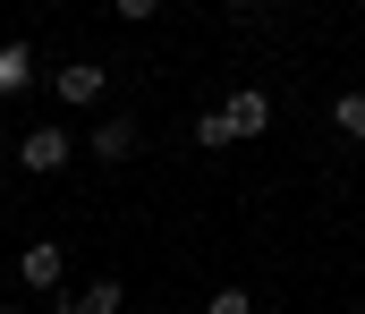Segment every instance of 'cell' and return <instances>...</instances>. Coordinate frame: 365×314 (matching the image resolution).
Masks as SVG:
<instances>
[{"label": "cell", "mask_w": 365, "mask_h": 314, "mask_svg": "<svg viewBox=\"0 0 365 314\" xmlns=\"http://www.w3.org/2000/svg\"><path fill=\"white\" fill-rule=\"evenodd\" d=\"M221 9H264V0H221Z\"/></svg>", "instance_id": "obj_11"}, {"label": "cell", "mask_w": 365, "mask_h": 314, "mask_svg": "<svg viewBox=\"0 0 365 314\" xmlns=\"http://www.w3.org/2000/svg\"><path fill=\"white\" fill-rule=\"evenodd\" d=\"M136 153V119H102L93 127V162H128Z\"/></svg>", "instance_id": "obj_6"}, {"label": "cell", "mask_w": 365, "mask_h": 314, "mask_svg": "<svg viewBox=\"0 0 365 314\" xmlns=\"http://www.w3.org/2000/svg\"><path fill=\"white\" fill-rule=\"evenodd\" d=\"M51 94H60L68 110H93L102 94H110V77H102V60H68V68L51 77Z\"/></svg>", "instance_id": "obj_2"}, {"label": "cell", "mask_w": 365, "mask_h": 314, "mask_svg": "<svg viewBox=\"0 0 365 314\" xmlns=\"http://www.w3.org/2000/svg\"><path fill=\"white\" fill-rule=\"evenodd\" d=\"M119 298H128L119 281H86V289H68V298H60L51 314H119Z\"/></svg>", "instance_id": "obj_5"}, {"label": "cell", "mask_w": 365, "mask_h": 314, "mask_svg": "<svg viewBox=\"0 0 365 314\" xmlns=\"http://www.w3.org/2000/svg\"><path fill=\"white\" fill-rule=\"evenodd\" d=\"M60 272H68V255H60V246H51V238H34V246H26V255H17V281H26V289H43V298H51V289H60Z\"/></svg>", "instance_id": "obj_4"}, {"label": "cell", "mask_w": 365, "mask_h": 314, "mask_svg": "<svg viewBox=\"0 0 365 314\" xmlns=\"http://www.w3.org/2000/svg\"><path fill=\"white\" fill-rule=\"evenodd\" d=\"M0 153H9V136H0Z\"/></svg>", "instance_id": "obj_12"}, {"label": "cell", "mask_w": 365, "mask_h": 314, "mask_svg": "<svg viewBox=\"0 0 365 314\" xmlns=\"http://www.w3.org/2000/svg\"><path fill=\"white\" fill-rule=\"evenodd\" d=\"M331 127H340V136H357V145H365V94H340V103H331Z\"/></svg>", "instance_id": "obj_8"}, {"label": "cell", "mask_w": 365, "mask_h": 314, "mask_svg": "<svg viewBox=\"0 0 365 314\" xmlns=\"http://www.w3.org/2000/svg\"><path fill=\"white\" fill-rule=\"evenodd\" d=\"M17 85H34V60H26V43H0V94H17Z\"/></svg>", "instance_id": "obj_7"}, {"label": "cell", "mask_w": 365, "mask_h": 314, "mask_svg": "<svg viewBox=\"0 0 365 314\" xmlns=\"http://www.w3.org/2000/svg\"><path fill=\"white\" fill-rule=\"evenodd\" d=\"M68 153H77V145H68V127H26V136H17V162H26L34 179L68 170Z\"/></svg>", "instance_id": "obj_1"}, {"label": "cell", "mask_w": 365, "mask_h": 314, "mask_svg": "<svg viewBox=\"0 0 365 314\" xmlns=\"http://www.w3.org/2000/svg\"><path fill=\"white\" fill-rule=\"evenodd\" d=\"M110 9H119L128 26H145V17H162V0H110Z\"/></svg>", "instance_id": "obj_10"}, {"label": "cell", "mask_w": 365, "mask_h": 314, "mask_svg": "<svg viewBox=\"0 0 365 314\" xmlns=\"http://www.w3.org/2000/svg\"><path fill=\"white\" fill-rule=\"evenodd\" d=\"M204 314H255V298H247V289H212V298H204Z\"/></svg>", "instance_id": "obj_9"}, {"label": "cell", "mask_w": 365, "mask_h": 314, "mask_svg": "<svg viewBox=\"0 0 365 314\" xmlns=\"http://www.w3.org/2000/svg\"><path fill=\"white\" fill-rule=\"evenodd\" d=\"M221 127H230V145L264 136V127H272V94H230V103H221Z\"/></svg>", "instance_id": "obj_3"}]
</instances>
